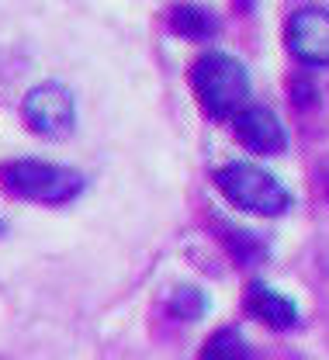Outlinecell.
Returning <instances> with one entry per match:
<instances>
[{
    "label": "cell",
    "instance_id": "obj_1",
    "mask_svg": "<svg viewBox=\"0 0 329 360\" xmlns=\"http://www.w3.org/2000/svg\"><path fill=\"white\" fill-rule=\"evenodd\" d=\"M191 87L208 118H236L250 101V77L229 52H201L191 66Z\"/></svg>",
    "mask_w": 329,
    "mask_h": 360
},
{
    "label": "cell",
    "instance_id": "obj_2",
    "mask_svg": "<svg viewBox=\"0 0 329 360\" xmlns=\"http://www.w3.org/2000/svg\"><path fill=\"white\" fill-rule=\"evenodd\" d=\"M0 187L18 198V201H32V205H66L84 191V174H77L73 167H59L46 160H7L0 163Z\"/></svg>",
    "mask_w": 329,
    "mask_h": 360
},
{
    "label": "cell",
    "instance_id": "obj_3",
    "mask_svg": "<svg viewBox=\"0 0 329 360\" xmlns=\"http://www.w3.org/2000/svg\"><path fill=\"white\" fill-rule=\"evenodd\" d=\"M215 187L233 201L236 208L253 212V215H284L291 208V191L274 174H267L257 163L233 160L215 170Z\"/></svg>",
    "mask_w": 329,
    "mask_h": 360
},
{
    "label": "cell",
    "instance_id": "obj_4",
    "mask_svg": "<svg viewBox=\"0 0 329 360\" xmlns=\"http://www.w3.org/2000/svg\"><path fill=\"white\" fill-rule=\"evenodd\" d=\"M25 125L42 139H70L77 129V101L73 90L59 80H42L21 101Z\"/></svg>",
    "mask_w": 329,
    "mask_h": 360
},
{
    "label": "cell",
    "instance_id": "obj_5",
    "mask_svg": "<svg viewBox=\"0 0 329 360\" xmlns=\"http://www.w3.org/2000/svg\"><path fill=\"white\" fill-rule=\"evenodd\" d=\"M284 42L309 66L329 63V11L326 7H298V11H291L288 25H284Z\"/></svg>",
    "mask_w": 329,
    "mask_h": 360
},
{
    "label": "cell",
    "instance_id": "obj_6",
    "mask_svg": "<svg viewBox=\"0 0 329 360\" xmlns=\"http://www.w3.org/2000/svg\"><path fill=\"white\" fill-rule=\"evenodd\" d=\"M233 132L250 153H260V156H278L288 146L281 118L264 104H246L233 118Z\"/></svg>",
    "mask_w": 329,
    "mask_h": 360
},
{
    "label": "cell",
    "instance_id": "obj_7",
    "mask_svg": "<svg viewBox=\"0 0 329 360\" xmlns=\"http://www.w3.org/2000/svg\"><path fill=\"white\" fill-rule=\"evenodd\" d=\"M243 305H246V312L253 315V319H260V322L271 326V329H291V326H298V309H295V302L284 298L281 291L260 284V281L250 284Z\"/></svg>",
    "mask_w": 329,
    "mask_h": 360
},
{
    "label": "cell",
    "instance_id": "obj_8",
    "mask_svg": "<svg viewBox=\"0 0 329 360\" xmlns=\"http://www.w3.org/2000/svg\"><path fill=\"white\" fill-rule=\"evenodd\" d=\"M167 25H170V32L174 35H181V39H194V42H205V39H212L215 32H219V21L212 18V11H205V7H174L170 14H167Z\"/></svg>",
    "mask_w": 329,
    "mask_h": 360
},
{
    "label": "cell",
    "instance_id": "obj_9",
    "mask_svg": "<svg viewBox=\"0 0 329 360\" xmlns=\"http://www.w3.org/2000/svg\"><path fill=\"white\" fill-rule=\"evenodd\" d=\"M201 360H257V354L236 329H219L201 347Z\"/></svg>",
    "mask_w": 329,
    "mask_h": 360
}]
</instances>
